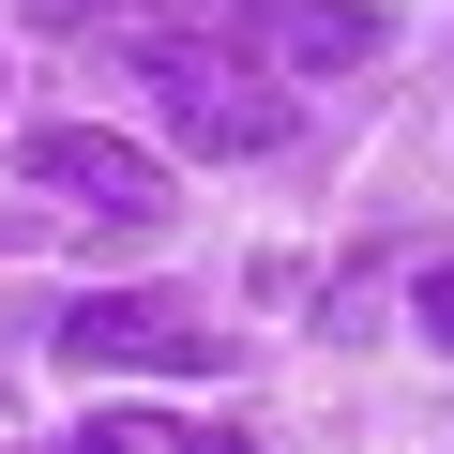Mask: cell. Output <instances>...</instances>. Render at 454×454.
<instances>
[{
  "instance_id": "7",
  "label": "cell",
  "mask_w": 454,
  "mask_h": 454,
  "mask_svg": "<svg viewBox=\"0 0 454 454\" xmlns=\"http://www.w3.org/2000/svg\"><path fill=\"white\" fill-rule=\"evenodd\" d=\"M167 439H182V424H167ZM182 454H258V439H227V424H197V439H182Z\"/></svg>"
},
{
  "instance_id": "5",
  "label": "cell",
  "mask_w": 454,
  "mask_h": 454,
  "mask_svg": "<svg viewBox=\"0 0 454 454\" xmlns=\"http://www.w3.org/2000/svg\"><path fill=\"white\" fill-rule=\"evenodd\" d=\"M167 424H137V409H106V424H76V439H16V454H152Z\"/></svg>"
},
{
  "instance_id": "6",
  "label": "cell",
  "mask_w": 454,
  "mask_h": 454,
  "mask_svg": "<svg viewBox=\"0 0 454 454\" xmlns=\"http://www.w3.org/2000/svg\"><path fill=\"white\" fill-rule=\"evenodd\" d=\"M424 333H439V348H454V258H439V273H424Z\"/></svg>"
},
{
  "instance_id": "3",
  "label": "cell",
  "mask_w": 454,
  "mask_h": 454,
  "mask_svg": "<svg viewBox=\"0 0 454 454\" xmlns=\"http://www.w3.org/2000/svg\"><path fill=\"white\" fill-rule=\"evenodd\" d=\"M16 182L61 197V212H121V227L167 212V167H152L137 137H106V121H31V137H16Z\"/></svg>"
},
{
  "instance_id": "2",
  "label": "cell",
  "mask_w": 454,
  "mask_h": 454,
  "mask_svg": "<svg viewBox=\"0 0 454 454\" xmlns=\"http://www.w3.org/2000/svg\"><path fill=\"white\" fill-rule=\"evenodd\" d=\"M137 76H152V106H167L182 152H273V137H288V106L258 91V61H227V46H197V31L137 46Z\"/></svg>"
},
{
  "instance_id": "1",
  "label": "cell",
  "mask_w": 454,
  "mask_h": 454,
  "mask_svg": "<svg viewBox=\"0 0 454 454\" xmlns=\"http://www.w3.org/2000/svg\"><path fill=\"white\" fill-rule=\"evenodd\" d=\"M61 364H76V379H121V364L212 379V364H227V318H197L182 288H91V303L61 318Z\"/></svg>"
},
{
  "instance_id": "4",
  "label": "cell",
  "mask_w": 454,
  "mask_h": 454,
  "mask_svg": "<svg viewBox=\"0 0 454 454\" xmlns=\"http://www.w3.org/2000/svg\"><path fill=\"white\" fill-rule=\"evenodd\" d=\"M243 16H273V46L303 76H364L379 61V16H364V0H243Z\"/></svg>"
}]
</instances>
